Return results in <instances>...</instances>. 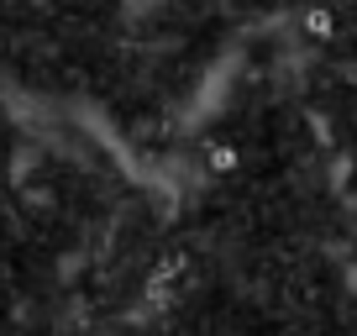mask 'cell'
<instances>
[{
	"mask_svg": "<svg viewBox=\"0 0 357 336\" xmlns=\"http://www.w3.org/2000/svg\"><path fill=\"white\" fill-rule=\"evenodd\" d=\"M305 32H310V37H331L336 32V16L326 11V6H315V11H305Z\"/></svg>",
	"mask_w": 357,
	"mask_h": 336,
	"instance_id": "obj_1",
	"label": "cell"
},
{
	"mask_svg": "<svg viewBox=\"0 0 357 336\" xmlns=\"http://www.w3.org/2000/svg\"><path fill=\"white\" fill-rule=\"evenodd\" d=\"M205 163H211V174H231V168H236V153H231V147H211V153H205Z\"/></svg>",
	"mask_w": 357,
	"mask_h": 336,
	"instance_id": "obj_2",
	"label": "cell"
}]
</instances>
